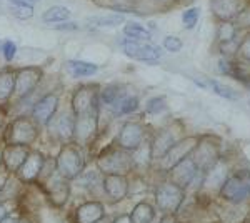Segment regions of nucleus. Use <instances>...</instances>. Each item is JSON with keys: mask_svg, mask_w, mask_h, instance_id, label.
Wrapping results in <instances>:
<instances>
[{"mask_svg": "<svg viewBox=\"0 0 250 223\" xmlns=\"http://www.w3.org/2000/svg\"><path fill=\"white\" fill-rule=\"evenodd\" d=\"M197 142H199V137L197 135H185L184 139H180L177 142V143L173 145L164 157H160L159 160H155L157 168L167 173L168 170H172L177 163H180L182 160H185L187 157L192 155Z\"/></svg>", "mask_w": 250, "mask_h": 223, "instance_id": "9d476101", "label": "nucleus"}, {"mask_svg": "<svg viewBox=\"0 0 250 223\" xmlns=\"http://www.w3.org/2000/svg\"><path fill=\"white\" fill-rule=\"evenodd\" d=\"M65 68L74 79H83V77H92L99 72V65L83 60H68L65 62Z\"/></svg>", "mask_w": 250, "mask_h": 223, "instance_id": "393cba45", "label": "nucleus"}, {"mask_svg": "<svg viewBox=\"0 0 250 223\" xmlns=\"http://www.w3.org/2000/svg\"><path fill=\"white\" fill-rule=\"evenodd\" d=\"M47 193L50 195V200L54 202V205H63L68 200V195H70V185H68V180L63 177L54 178L50 177L47 185Z\"/></svg>", "mask_w": 250, "mask_h": 223, "instance_id": "4be33fe9", "label": "nucleus"}, {"mask_svg": "<svg viewBox=\"0 0 250 223\" xmlns=\"http://www.w3.org/2000/svg\"><path fill=\"white\" fill-rule=\"evenodd\" d=\"M250 0H210V10L217 22H233Z\"/></svg>", "mask_w": 250, "mask_h": 223, "instance_id": "f3484780", "label": "nucleus"}, {"mask_svg": "<svg viewBox=\"0 0 250 223\" xmlns=\"http://www.w3.org/2000/svg\"><path fill=\"white\" fill-rule=\"evenodd\" d=\"M219 45V52L222 57H227V59H235L237 54H239V42L235 40H230V42H222L217 43Z\"/></svg>", "mask_w": 250, "mask_h": 223, "instance_id": "58836bf2", "label": "nucleus"}, {"mask_svg": "<svg viewBox=\"0 0 250 223\" xmlns=\"http://www.w3.org/2000/svg\"><path fill=\"white\" fill-rule=\"evenodd\" d=\"M128 217L132 223H152L155 218V208L148 202H140L139 205L134 206Z\"/></svg>", "mask_w": 250, "mask_h": 223, "instance_id": "c85d7f7f", "label": "nucleus"}, {"mask_svg": "<svg viewBox=\"0 0 250 223\" xmlns=\"http://www.w3.org/2000/svg\"><path fill=\"white\" fill-rule=\"evenodd\" d=\"M200 173L202 172H199V168H197V165L193 163L192 158L187 157L185 160L180 162V163H177L172 170H168L167 180L187 192V188L197 180V177H199Z\"/></svg>", "mask_w": 250, "mask_h": 223, "instance_id": "4468645a", "label": "nucleus"}, {"mask_svg": "<svg viewBox=\"0 0 250 223\" xmlns=\"http://www.w3.org/2000/svg\"><path fill=\"white\" fill-rule=\"evenodd\" d=\"M15 88V70L3 68L0 70V103L7 102L14 95Z\"/></svg>", "mask_w": 250, "mask_h": 223, "instance_id": "bb28decb", "label": "nucleus"}, {"mask_svg": "<svg viewBox=\"0 0 250 223\" xmlns=\"http://www.w3.org/2000/svg\"><path fill=\"white\" fill-rule=\"evenodd\" d=\"M145 135L147 130L140 122H125L117 135V145L127 152H134L144 142H147Z\"/></svg>", "mask_w": 250, "mask_h": 223, "instance_id": "ddd939ff", "label": "nucleus"}, {"mask_svg": "<svg viewBox=\"0 0 250 223\" xmlns=\"http://www.w3.org/2000/svg\"><path fill=\"white\" fill-rule=\"evenodd\" d=\"M37 139H39V125L35 123L34 119L25 115L17 117V119L12 120L5 133L7 143H14V145H27V147H30Z\"/></svg>", "mask_w": 250, "mask_h": 223, "instance_id": "0eeeda50", "label": "nucleus"}, {"mask_svg": "<svg viewBox=\"0 0 250 223\" xmlns=\"http://www.w3.org/2000/svg\"><path fill=\"white\" fill-rule=\"evenodd\" d=\"M160 223H179V222L175 220L173 215H164V218L160 220Z\"/></svg>", "mask_w": 250, "mask_h": 223, "instance_id": "a18cd8bd", "label": "nucleus"}, {"mask_svg": "<svg viewBox=\"0 0 250 223\" xmlns=\"http://www.w3.org/2000/svg\"><path fill=\"white\" fill-rule=\"evenodd\" d=\"M122 32H124L125 39L139 40V42H150L152 40L150 30L145 28L142 23H139V22H125Z\"/></svg>", "mask_w": 250, "mask_h": 223, "instance_id": "cd10ccee", "label": "nucleus"}, {"mask_svg": "<svg viewBox=\"0 0 250 223\" xmlns=\"http://www.w3.org/2000/svg\"><path fill=\"white\" fill-rule=\"evenodd\" d=\"M125 90H127V87H124V85H119V83H112V85H107V87L100 88V92H99L100 103L112 107V105H114L117 100H119V97L122 95Z\"/></svg>", "mask_w": 250, "mask_h": 223, "instance_id": "7c9ffc66", "label": "nucleus"}, {"mask_svg": "<svg viewBox=\"0 0 250 223\" xmlns=\"http://www.w3.org/2000/svg\"><path fill=\"white\" fill-rule=\"evenodd\" d=\"M249 105H250V100H249Z\"/></svg>", "mask_w": 250, "mask_h": 223, "instance_id": "603ef678", "label": "nucleus"}, {"mask_svg": "<svg viewBox=\"0 0 250 223\" xmlns=\"http://www.w3.org/2000/svg\"><path fill=\"white\" fill-rule=\"evenodd\" d=\"M237 59L250 63V30L245 32L244 37L239 40V54H237Z\"/></svg>", "mask_w": 250, "mask_h": 223, "instance_id": "4c0bfd02", "label": "nucleus"}, {"mask_svg": "<svg viewBox=\"0 0 250 223\" xmlns=\"http://www.w3.org/2000/svg\"><path fill=\"white\" fill-rule=\"evenodd\" d=\"M185 200V190L165 180L155 188V205L164 215H175Z\"/></svg>", "mask_w": 250, "mask_h": 223, "instance_id": "6e6552de", "label": "nucleus"}, {"mask_svg": "<svg viewBox=\"0 0 250 223\" xmlns=\"http://www.w3.org/2000/svg\"><path fill=\"white\" fill-rule=\"evenodd\" d=\"M232 172V162L222 155L220 160L202 175V182H200L199 186V195L205 198H215L217 195H220L222 186H224Z\"/></svg>", "mask_w": 250, "mask_h": 223, "instance_id": "7ed1b4c3", "label": "nucleus"}, {"mask_svg": "<svg viewBox=\"0 0 250 223\" xmlns=\"http://www.w3.org/2000/svg\"><path fill=\"white\" fill-rule=\"evenodd\" d=\"M7 183V175H0V193H2L3 186Z\"/></svg>", "mask_w": 250, "mask_h": 223, "instance_id": "de8ad7c7", "label": "nucleus"}, {"mask_svg": "<svg viewBox=\"0 0 250 223\" xmlns=\"http://www.w3.org/2000/svg\"><path fill=\"white\" fill-rule=\"evenodd\" d=\"M102 186L110 202H120L128 195L127 175H104Z\"/></svg>", "mask_w": 250, "mask_h": 223, "instance_id": "412c9836", "label": "nucleus"}, {"mask_svg": "<svg viewBox=\"0 0 250 223\" xmlns=\"http://www.w3.org/2000/svg\"><path fill=\"white\" fill-rule=\"evenodd\" d=\"M2 54L5 57V60H14V57L17 55V43L14 40H5L2 43Z\"/></svg>", "mask_w": 250, "mask_h": 223, "instance_id": "a19ab883", "label": "nucleus"}, {"mask_svg": "<svg viewBox=\"0 0 250 223\" xmlns=\"http://www.w3.org/2000/svg\"><path fill=\"white\" fill-rule=\"evenodd\" d=\"M167 97L165 95H157V97H152V99L147 100V103H145V112L148 113V115H159V113H162L167 110Z\"/></svg>", "mask_w": 250, "mask_h": 223, "instance_id": "473e14b6", "label": "nucleus"}, {"mask_svg": "<svg viewBox=\"0 0 250 223\" xmlns=\"http://www.w3.org/2000/svg\"><path fill=\"white\" fill-rule=\"evenodd\" d=\"M105 210L100 202H87L80 205L75 212V223H95L102 220Z\"/></svg>", "mask_w": 250, "mask_h": 223, "instance_id": "5701e85b", "label": "nucleus"}, {"mask_svg": "<svg viewBox=\"0 0 250 223\" xmlns=\"http://www.w3.org/2000/svg\"><path fill=\"white\" fill-rule=\"evenodd\" d=\"M122 50L127 57L144 63H157L160 60V57H162L160 48L155 47L154 43L139 42V40H130V39L122 40Z\"/></svg>", "mask_w": 250, "mask_h": 223, "instance_id": "f8f14e48", "label": "nucleus"}, {"mask_svg": "<svg viewBox=\"0 0 250 223\" xmlns=\"http://www.w3.org/2000/svg\"><path fill=\"white\" fill-rule=\"evenodd\" d=\"M185 135H187V133H185V128L180 122H172V123L165 125L164 128H160L154 135V139L150 140L152 162L164 157L165 153H167L180 139H184Z\"/></svg>", "mask_w": 250, "mask_h": 223, "instance_id": "39448f33", "label": "nucleus"}, {"mask_svg": "<svg viewBox=\"0 0 250 223\" xmlns=\"http://www.w3.org/2000/svg\"><path fill=\"white\" fill-rule=\"evenodd\" d=\"M199 17H200L199 7H188V9H185L182 14L184 27L187 28V30H192V28L197 25V22H199Z\"/></svg>", "mask_w": 250, "mask_h": 223, "instance_id": "f704fd0d", "label": "nucleus"}, {"mask_svg": "<svg viewBox=\"0 0 250 223\" xmlns=\"http://www.w3.org/2000/svg\"><path fill=\"white\" fill-rule=\"evenodd\" d=\"M220 197L232 203L247 200L250 197V170L239 168L233 170L227 182L224 183L220 190Z\"/></svg>", "mask_w": 250, "mask_h": 223, "instance_id": "423d86ee", "label": "nucleus"}, {"mask_svg": "<svg viewBox=\"0 0 250 223\" xmlns=\"http://www.w3.org/2000/svg\"><path fill=\"white\" fill-rule=\"evenodd\" d=\"M99 128V112L85 113V115L75 117V133L74 143L75 145H88L97 135Z\"/></svg>", "mask_w": 250, "mask_h": 223, "instance_id": "2eb2a0df", "label": "nucleus"}, {"mask_svg": "<svg viewBox=\"0 0 250 223\" xmlns=\"http://www.w3.org/2000/svg\"><path fill=\"white\" fill-rule=\"evenodd\" d=\"M207 83L210 85V88L217 93V95L224 97V99H227V100H237V99H239V93L233 90V88L227 87V85H222L220 82H217V80H207Z\"/></svg>", "mask_w": 250, "mask_h": 223, "instance_id": "72a5a7b5", "label": "nucleus"}, {"mask_svg": "<svg viewBox=\"0 0 250 223\" xmlns=\"http://www.w3.org/2000/svg\"><path fill=\"white\" fill-rule=\"evenodd\" d=\"M162 45L165 50L170 52V54H177V52H180L184 48V42L179 37H175V35H167V37L164 39Z\"/></svg>", "mask_w": 250, "mask_h": 223, "instance_id": "ea45409f", "label": "nucleus"}, {"mask_svg": "<svg viewBox=\"0 0 250 223\" xmlns=\"http://www.w3.org/2000/svg\"><path fill=\"white\" fill-rule=\"evenodd\" d=\"M57 108H59V95L57 93H48V95L42 97L34 105V108H32V119L40 127H45L57 115Z\"/></svg>", "mask_w": 250, "mask_h": 223, "instance_id": "dca6fc26", "label": "nucleus"}, {"mask_svg": "<svg viewBox=\"0 0 250 223\" xmlns=\"http://www.w3.org/2000/svg\"><path fill=\"white\" fill-rule=\"evenodd\" d=\"M233 25L237 27V30H250V2L244 7V10L233 19Z\"/></svg>", "mask_w": 250, "mask_h": 223, "instance_id": "e433bc0d", "label": "nucleus"}, {"mask_svg": "<svg viewBox=\"0 0 250 223\" xmlns=\"http://www.w3.org/2000/svg\"><path fill=\"white\" fill-rule=\"evenodd\" d=\"M100 87L97 83H83L72 95V113L85 115V113L99 112L100 100H99Z\"/></svg>", "mask_w": 250, "mask_h": 223, "instance_id": "1a4fd4ad", "label": "nucleus"}, {"mask_svg": "<svg viewBox=\"0 0 250 223\" xmlns=\"http://www.w3.org/2000/svg\"><path fill=\"white\" fill-rule=\"evenodd\" d=\"M45 162H47V158L42 152H32L30 150L29 157L25 158L23 165L19 168L17 177L22 182H25V183L37 180L40 177V173H42L43 167H45Z\"/></svg>", "mask_w": 250, "mask_h": 223, "instance_id": "6ab92c4d", "label": "nucleus"}, {"mask_svg": "<svg viewBox=\"0 0 250 223\" xmlns=\"http://www.w3.org/2000/svg\"><path fill=\"white\" fill-rule=\"evenodd\" d=\"M139 103H140L139 97L130 93L127 88L110 108L115 117H124V115H128V113H134L137 108H139Z\"/></svg>", "mask_w": 250, "mask_h": 223, "instance_id": "b1692460", "label": "nucleus"}, {"mask_svg": "<svg viewBox=\"0 0 250 223\" xmlns=\"http://www.w3.org/2000/svg\"><path fill=\"white\" fill-rule=\"evenodd\" d=\"M95 223H105V220L102 218V220H99V222H95Z\"/></svg>", "mask_w": 250, "mask_h": 223, "instance_id": "3c124183", "label": "nucleus"}, {"mask_svg": "<svg viewBox=\"0 0 250 223\" xmlns=\"http://www.w3.org/2000/svg\"><path fill=\"white\" fill-rule=\"evenodd\" d=\"M5 215H9V210H7V206L3 203H0V220H2Z\"/></svg>", "mask_w": 250, "mask_h": 223, "instance_id": "49530a36", "label": "nucleus"}, {"mask_svg": "<svg viewBox=\"0 0 250 223\" xmlns=\"http://www.w3.org/2000/svg\"><path fill=\"white\" fill-rule=\"evenodd\" d=\"M7 9L12 15H14L15 19L19 20H30L34 17L35 14V9L34 5L29 2H23V0H7Z\"/></svg>", "mask_w": 250, "mask_h": 223, "instance_id": "c756f323", "label": "nucleus"}, {"mask_svg": "<svg viewBox=\"0 0 250 223\" xmlns=\"http://www.w3.org/2000/svg\"><path fill=\"white\" fill-rule=\"evenodd\" d=\"M222 157V140L217 135H204L199 137L195 148H193L190 158L197 165L199 172L205 173L210 170Z\"/></svg>", "mask_w": 250, "mask_h": 223, "instance_id": "20e7f679", "label": "nucleus"}, {"mask_svg": "<svg viewBox=\"0 0 250 223\" xmlns=\"http://www.w3.org/2000/svg\"><path fill=\"white\" fill-rule=\"evenodd\" d=\"M112 223H132V222H130V217H128V215H120V217H117Z\"/></svg>", "mask_w": 250, "mask_h": 223, "instance_id": "c03bdc74", "label": "nucleus"}, {"mask_svg": "<svg viewBox=\"0 0 250 223\" xmlns=\"http://www.w3.org/2000/svg\"><path fill=\"white\" fill-rule=\"evenodd\" d=\"M23 2H29V3H32V5H34V3L40 2V0H23Z\"/></svg>", "mask_w": 250, "mask_h": 223, "instance_id": "8fccbe9b", "label": "nucleus"}, {"mask_svg": "<svg viewBox=\"0 0 250 223\" xmlns=\"http://www.w3.org/2000/svg\"><path fill=\"white\" fill-rule=\"evenodd\" d=\"M29 153L30 147H27V145L7 143L5 148L2 150V163L5 167L7 173H17L19 168L25 162V158L29 157Z\"/></svg>", "mask_w": 250, "mask_h": 223, "instance_id": "a211bd4d", "label": "nucleus"}, {"mask_svg": "<svg viewBox=\"0 0 250 223\" xmlns=\"http://www.w3.org/2000/svg\"><path fill=\"white\" fill-rule=\"evenodd\" d=\"M0 223H20L19 217H15V215H5V217L0 220Z\"/></svg>", "mask_w": 250, "mask_h": 223, "instance_id": "37998d69", "label": "nucleus"}, {"mask_svg": "<svg viewBox=\"0 0 250 223\" xmlns=\"http://www.w3.org/2000/svg\"><path fill=\"white\" fill-rule=\"evenodd\" d=\"M55 170L60 177L67 178V180H75L85 170V158H83L79 145H62L57 158H55Z\"/></svg>", "mask_w": 250, "mask_h": 223, "instance_id": "f03ea898", "label": "nucleus"}, {"mask_svg": "<svg viewBox=\"0 0 250 223\" xmlns=\"http://www.w3.org/2000/svg\"><path fill=\"white\" fill-rule=\"evenodd\" d=\"M43 70L40 67H23L15 70V88L14 97L17 100L23 99V97L30 95L32 92L37 88V85L42 82Z\"/></svg>", "mask_w": 250, "mask_h": 223, "instance_id": "9b49d317", "label": "nucleus"}, {"mask_svg": "<svg viewBox=\"0 0 250 223\" xmlns=\"http://www.w3.org/2000/svg\"><path fill=\"white\" fill-rule=\"evenodd\" d=\"M68 20H72V12L63 5H54L42 14V22L48 23V25H57V23L68 22Z\"/></svg>", "mask_w": 250, "mask_h": 223, "instance_id": "a878e982", "label": "nucleus"}, {"mask_svg": "<svg viewBox=\"0 0 250 223\" xmlns=\"http://www.w3.org/2000/svg\"><path fill=\"white\" fill-rule=\"evenodd\" d=\"M117 2H122V5H134L137 0H117Z\"/></svg>", "mask_w": 250, "mask_h": 223, "instance_id": "09e8293b", "label": "nucleus"}, {"mask_svg": "<svg viewBox=\"0 0 250 223\" xmlns=\"http://www.w3.org/2000/svg\"><path fill=\"white\" fill-rule=\"evenodd\" d=\"M237 27L233 22H217V43L230 42L237 39Z\"/></svg>", "mask_w": 250, "mask_h": 223, "instance_id": "2f4dec72", "label": "nucleus"}, {"mask_svg": "<svg viewBox=\"0 0 250 223\" xmlns=\"http://www.w3.org/2000/svg\"><path fill=\"white\" fill-rule=\"evenodd\" d=\"M55 30H62V32H75L79 28V25L75 22H72V20H68V22H62V23H57V25H54Z\"/></svg>", "mask_w": 250, "mask_h": 223, "instance_id": "79ce46f5", "label": "nucleus"}, {"mask_svg": "<svg viewBox=\"0 0 250 223\" xmlns=\"http://www.w3.org/2000/svg\"><path fill=\"white\" fill-rule=\"evenodd\" d=\"M54 120V127H52V135L55 137L59 142L65 143H72L74 142V133H75V115L74 113H62Z\"/></svg>", "mask_w": 250, "mask_h": 223, "instance_id": "aec40b11", "label": "nucleus"}, {"mask_svg": "<svg viewBox=\"0 0 250 223\" xmlns=\"http://www.w3.org/2000/svg\"><path fill=\"white\" fill-rule=\"evenodd\" d=\"M88 22L94 27H119L125 22L122 15H115V17H92Z\"/></svg>", "mask_w": 250, "mask_h": 223, "instance_id": "c9c22d12", "label": "nucleus"}, {"mask_svg": "<svg viewBox=\"0 0 250 223\" xmlns=\"http://www.w3.org/2000/svg\"><path fill=\"white\" fill-rule=\"evenodd\" d=\"M132 152L117 147L105 148L97 157V170L104 175H128L134 170Z\"/></svg>", "mask_w": 250, "mask_h": 223, "instance_id": "f257e3e1", "label": "nucleus"}]
</instances>
